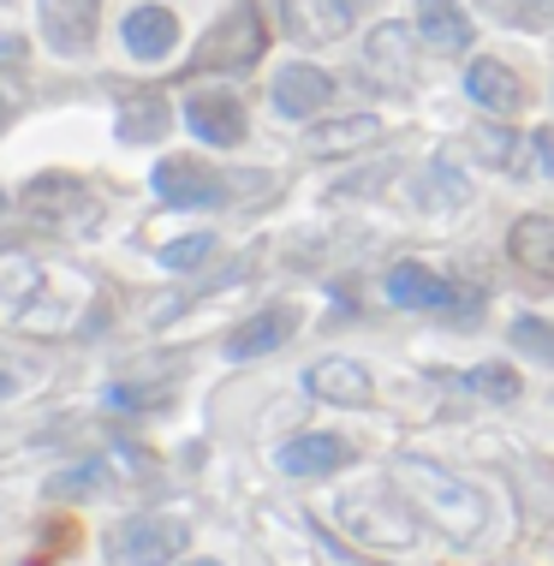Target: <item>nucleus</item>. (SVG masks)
<instances>
[{
	"label": "nucleus",
	"mask_w": 554,
	"mask_h": 566,
	"mask_svg": "<svg viewBox=\"0 0 554 566\" xmlns=\"http://www.w3.org/2000/svg\"><path fill=\"white\" fill-rule=\"evenodd\" d=\"M399 483L411 489V501H424V507L436 513L441 525H448V537L471 543L477 531H483V518H489L483 495H477V489H466L459 478H448L441 465H429V459H399Z\"/></svg>",
	"instance_id": "obj_1"
},
{
	"label": "nucleus",
	"mask_w": 554,
	"mask_h": 566,
	"mask_svg": "<svg viewBox=\"0 0 554 566\" xmlns=\"http://www.w3.org/2000/svg\"><path fill=\"white\" fill-rule=\"evenodd\" d=\"M263 49H269L263 12H257V0H239V7L227 12V19L215 24L203 42H197L191 72H244V66H257V60H263Z\"/></svg>",
	"instance_id": "obj_2"
},
{
	"label": "nucleus",
	"mask_w": 554,
	"mask_h": 566,
	"mask_svg": "<svg viewBox=\"0 0 554 566\" xmlns=\"http://www.w3.org/2000/svg\"><path fill=\"white\" fill-rule=\"evenodd\" d=\"M185 543H191L185 518L144 513V518H126V525L107 537V560H114V566H167V560H179Z\"/></svg>",
	"instance_id": "obj_3"
},
{
	"label": "nucleus",
	"mask_w": 554,
	"mask_h": 566,
	"mask_svg": "<svg viewBox=\"0 0 554 566\" xmlns=\"http://www.w3.org/2000/svg\"><path fill=\"white\" fill-rule=\"evenodd\" d=\"M185 126L215 149H239L244 144V102L233 90H191L185 102Z\"/></svg>",
	"instance_id": "obj_4"
},
{
	"label": "nucleus",
	"mask_w": 554,
	"mask_h": 566,
	"mask_svg": "<svg viewBox=\"0 0 554 566\" xmlns=\"http://www.w3.org/2000/svg\"><path fill=\"white\" fill-rule=\"evenodd\" d=\"M36 7H42V36H49L54 54H84L96 42L102 0H36Z\"/></svg>",
	"instance_id": "obj_5"
},
{
	"label": "nucleus",
	"mask_w": 554,
	"mask_h": 566,
	"mask_svg": "<svg viewBox=\"0 0 554 566\" xmlns=\"http://www.w3.org/2000/svg\"><path fill=\"white\" fill-rule=\"evenodd\" d=\"M227 186H221V174L203 161H191V156H167L156 167V197L161 203H174V209H197V203H215Z\"/></svg>",
	"instance_id": "obj_6"
},
{
	"label": "nucleus",
	"mask_w": 554,
	"mask_h": 566,
	"mask_svg": "<svg viewBox=\"0 0 554 566\" xmlns=\"http://www.w3.org/2000/svg\"><path fill=\"white\" fill-rule=\"evenodd\" d=\"M334 102V78L322 66H281L274 72V108H281L286 119H311V114H322Z\"/></svg>",
	"instance_id": "obj_7"
},
{
	"label": "nucleus",
	"mask_w": 554,
	"mask_h": 566,
	"mask_svg": "<svg viewBox=\"0 0 554 566\" xmlns=\"http://www.w3.org/2000/svg\"><path fill=\"white\" fill-rule=\"evenodd\" d=\"M274 465H281L286 478H328V471H346V465H352V441L328 436V430H316V436H292Z\"/></svg>",
	"instance_id": "obj_8"
},
{
	"label": "nucleus",
	"mask_w": 554,
	"mask_h": 566,
	"mask_svg": "<svg viewBox=\"0 0 554 566\" xmlns=\"http://www.w3.org/2000/svg\"><path fill=\"white\" fill-rule=\"evenodd\" d=\"M292 328H299V316L286 311V304H274V311H257L251 323H239L233 334H227V358L244 364V358H263V352L286 346Z\"/></svg>",
	"instance_id": "obj_9"
},
{
	"label": "nucleus",
	"mask_w": 554,
	"mask_h": 566,
	"mask_svg": "<svg viewBox=\"0 0 554 566\" xmlns=\"http://www.w3.org/2000/svg\"><path fill=\"white\" fill-rule=\"evenodd\" d=\"M364 7H369V0H286V30H292V36L334 42Z\"/></svg>",
	"instance_id": "obj_10"
},
{
	"label": "nucleus",
	"mask_w": 554,
	"mask_h": 566,
	"mask_svg": "<svg viewBox=\"0 0 554 566\" xmlns=\"http://www.w3.org/2000/svg\"><path fill=\"white\" fill-rule=\"evenodd\" d=\"M304 388H311L316 400H328V406H369V370H364V364H352V358L311 364Z\"/></svg>",
	"instance_id": "obj_11"
},
{
	"label": "nucleus",
	"mask_w": 554,
	"mask_h": 566,
	"mask_svg": "<svg viewBox=\"0 0 554 566\" xmlns=\"http://www.w3.org/2000/svg\"><path fill=\"white\" fill-rule=\"evenodd\" d=\"M334 518L352 531L358 543H369V548H394V543H406L411 537V525H406V513H388V518H376V501L369 495H358V501H334Z\"/></svg>",
	"instance_id": "obj_12"
},
{
	"label": "nucleus",
	"mask_w": 554,
	"mask_h": 566,
	"mask_svg": "<svg viewBox=\"0 0 554 566\" xmlns=\"http://www.w3.org/2000/svg\"><path fill=\"white\" fill-rule=\"evenodd\" d=\"M466 90H471L477 108H489V114H519L525 108V84H519L513 66H501V60H471Z\"/></svg>",
	"instance_id": "obj_13"
},
{
	"label": "nucleus",
	"mask_w": 554,
	"mask_h": 566,
	"mask_svg": "<svg viewBox=\"0 0 554 566\" xmlns=\"http://www.w3.org/2000/svg\"><path fill=\"white\" fill-rule=\"evenodd\" d=\"M388 298L399 311H441V304H453V281H441V274L424 269V263H399L388 274Z\"/></svg>",
	"instance_id": "obj_14"
},
{
	"label": "nucleus",
	"mask_w": 554,
	"mask_h": 566,
	"mask_svg": "<svg viewBox=\"0 0 554 566\" xmlns=\"http://www.w3.org/2000/svg\"><path fill=\"white\" fill-rule=\"evenodd\" d=\"M126 49L137 60H167L179 49V19L167 7H137L126 19Z\"/></svg>",
	"instance_id": "obj_15"
},
{
	"label": "nucleus",
	"mask_w": 554,
	"mask_h": 566,
	"mask_svg": "<svg viewBox=\"0 0 554 566\" xmlns=\"http://www.w3.org/2000/svg\"><path fill=\"white\" fill-rule=\"evenodd\" d=\"M506 251H513L519 269L554 281V216H519L513 233H506Z\"/></svg>",
	"instance_id": "obj_16"
},
{
	"label": "nucleus",
	"mask_w": 554,
	"mask_h": 566,
	"mask_svg": "<svg viewBox=\"0 0 554 566\" xmlns=\"http://www.w3.org/2000/svg\"><path fill=\"white\" fill-rule=\"evenodd\" d=\"M418 24H424V36L436 42V49H471V19H466V7L459 0H418Z\"/></svg>",
	"instance_id": "obj_17"
},
{
	"label": "nucleus",
	"mask_w": 554,
	"mask_h": 566,
	"mask_svg": "<svg viewBox=\"0 0 554 566\" xmlns=\"http://www.w3.org/2000/svg\"><path fill=\"white\" fill-rule=\"evenodd\" d=\"M376 137H381L376 114H352L341 126H316L304 137V149H311V156H346V149H364V144H376Z\"/></svg>",
	"instance_id": "obj_18"
},
{
	"label": "nucleus",
	"mask_w": 554,
	"mask_h": 566,
	"mask_svg": "<svg viewBox=\"0 0 554 566\" xmlns=\"http://www.w3.org/2000/svg\"><path fill=\"white\" fill-rule=\"evenodd\" d=\"M167 126H174V114H167V102L149 96V90H137V96L119 102V137H126V144H149V137H161Z\"/></svg>",
	"instance_id": "obj_19"
},
{
	"label": "nucleus",
	"mask_w": 554,
	"mask_h": 566,
	"mask_svg": "<svg viewBox=\"0 0 554 566\" xmlns=\"http://www.w3.org/2000/svg\"><path fill=\"white\" fill-rule=\"evenodd\" d=\"M114 489V465L107 459H79L72 471L49 478V501H90V495H107Z\"/></svg>",
	"instance_id": "obj_20"
},
{
	"label": "nucleus",
	"mask_w": 554,
	"mask_h": 566,
	"mask_svg": "<svg viewBox=\"0 0 554 566\" xmlns=\"http://www.w3.org/2000/svg\"><path fill=\"white\" fill-rule=\"evenodd\" d=\"M369 66H376L381 84H394V72H406V30L381 24L376 36H369Z\"/></svg>",
	"instance_id": "obj_21"
},
{
	"label": "nucleus",
	"mask_w": 554,
	"mask_h": 566,
	"mask_svg": "<svg viewBox=\"0 0 554 566\" xmlns=\"http://www.w3.org/2000/svg\"><path fill=\"white\" fill-rule=\"evenodd\" d=\"M471 388L483 394V400H501V406H513L519 394H525V381H519L513 364H483V370H471Z\"/></svg>",
	"instance_id": "obj_22"
},
{
	"label": "nucleus",
	"mask_w": 554,
	"mask_h": 566,
	"mask_svg": "<svg viewBox=\"0 0 554 566\" xmlns=\"http://www.w3.org/2000/svg\"><path fill=\"white\" fill-rule=\"evenodd\" d=\"M513 346L531 352V358H543L554 370V323H543V316H519V323H513Z\"/></svg>",
	"instance_id": "obj_23"
},
{
	"label": "nucleus",
	"mask_w": 554,
	"mask_h": 566,
	"mask_svg": "<svg viewBox=\"0 0 554 566\" xmlns=\"http://www.w3.org/2000/svg\"><path fill=\"white\" fill-rule=\"evenodd\" d=\"M215 256V239L209 233H191V239H174V244H161V269H197V263H209Z\"/></svg>",
	"instance_id": "obj_24"
},
{
	"label": "nucleus",
	"mask_w": 554,
	"mask_h": 566,
	"mask_svg": "<svg viewBox=\"0 0 554 566\" xmlns=\"http://www.w3.org/2000/svg\"><path fill=\"white\" fill-rule=\"evenodd\" d=\"M107 406L114 411H149V406H167V394H156V388H107Z\"/></svg>",
	"instance_id": "obj_25"
},
{
	"label": "nucleus",
	"mask_w": 554,
	"mask_h": 566,
	"mask_svg": "<svg viewBox=\"0 0 554 566\" xmlns=\"http://www.w3.org/2000/svg\"><path fill=\"white\" fill-rule=\"evenodd\" d=\"M531 161H536V174H548V179H554V137H548V132H536V137H531Z\"/></svg>",
	"instance_id": "obj_26"
},
{
	"label": "nucleus",
	"mask_w": 554,
	"mask_h": 566,
	"mask_svg": "<svg viewBox=\"0 0 554 566\" xmlns=\"http://www.w3.org/2000/svg\"><path fill=\"white\" fill-rule=\"evenodd\" d=\"M12 394H19V376H7V370H0V400H12Z\"/></svg>",
	"instance_id": "obj_27"
},
{
	"label": "nucleus",
	"mask_w": 554,
	"mask_h": 566,
	"mask_svg": "<svg viewBox=\"0 0 554 566\" xmlns=\"http://www.w3.org/2000/svg\"><path fill=\"white\" fill-rule=\"evenodd\" d=\"M7 114H12V108H7V96H0V126H7Z\"/></svg>",
	"instance_id": "obj_28"
},
{
	"label": "nucleus",
	"mask_w": 554,
	"mask_h": 566,
	"mask_svg": "<svg viewBox=\"0 0 554 566\" xmlns=\"http://www.w3.org/2000/svg\"><path fill=\"white\" fill-rule=\"evenodd\" d=\"M185 566H221V560H185Z\"/></svg>",
	"instance_id": "obj_29"
}]
</instances>
